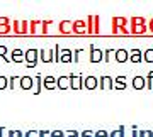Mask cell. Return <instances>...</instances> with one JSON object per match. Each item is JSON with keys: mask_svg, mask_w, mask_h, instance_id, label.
<instances>
[{"mask_svg": "<svg viewBox=\"0 0 153 137\" xmlns=\"http://www.w3.org/2000/svg\"><path fill=\"white\" fill-rule=\"evenodd\" d=\"M126 24H128V19H124V17H114V21H112V31L114 32H128L124 29Z\"/></svg>", "mask_w": 153, "mask_h": 137, "instance_id": "1", "label": "cell"}, {"mask_svg": "<svg viewBox=\"0 0 153 137\" xmlns=\"http://www.w3.org/2000/svg\"><path fill=\"white\" fill-rule=\"evenodd\" d=\"M68 80H70V88L71 90H78V88H82V83H83L82 75L70 73V75H68Z\"/></svg>", "mask_w": 153, "mask_h": 137, "instance_id": "2", "label": "cell"}, {"mask_svg": "<svg viewBox=\"0 0 153 137\" xmlns=\"http://www.w3.org/2000/svg\"><path fill=\"white\" fill-rule=\"evenodd\" d=\"M90 61L92 63H99V61H104V51L95 48V46H90Z\"/></svg>", "mask_w": 153, "mask_h": 137, "instance_id": "3", "label": "cell"}, {"mask_svg": "<svg viewBox=\"0 0 153 137\" xmlns=\"http://www.w3.org/2000/svg\"><path fill=\"white\" fill-rule=\"evenodd\" d=\"M19 86H21L22 90H33V86H34V78L29 76V75H26V76H21V78H19Z\"/></svg>", "mask_w": 153, "mask_h": 137, "instance_id": "4", "label": "cell"}, {"mask_svg": "<svg viewBox=\"0 0 153 137\" xmlns=\"http://www.w3.org/2000/svg\"><path fill=\"white\" fill-rule=\"evenodd\" d=\"M114 59L117 61V63H126V61H129V51L124 49V48L116 49L114 51Z\"/></svg>", "mask_w": 153, "mask_h": 137, "instance_id": "5", "label": "cell"}, {"mask_svg": "<svg viewBox=\"0 0 153 137\" xmlns=\"http://www.w3.org/2000/svg\"><path fill=\"white\" fill-rule=\"evenodd\" d=\"M83 86L87 88V90H95V88H99V78L92 76V75L85 76L83 78Z\"/></svg>", "mask_w": 153, "mask_h": 137, "instance_id": "6", "label": "cell"}, {"mask_svg": "<svg viewBox=\"0 0 153 137\" xmlns=\"http://www.w3.org/2000/svg\"><path fill=\"white\" fill-rule=\"evenodd\" d=\"M99 88H114V80L109 76V75H102L99 78Z\"/></svg>", "mask_w": 153, "mask_h": 137, "instance_id": "7", "label": "cell"}, {"mask_svg": "<svg viewBox=\"0 0 153 137\" xmlns=\"http://www.w3.org/2000/svg\"><path fill=\"white\" fill-rule=\"evenodd\" d=\"M39 56H41V61L44 63H51V61H55V49H41L39 51Z\"/></svg>", "mask_w": 153, "mask_h": 137, "instance_id": "8", "label": "cell"}, {"mask_svg": "<svg viewBox=\"0 0 153 137\" xmlns=\"http://www.w3.org/2000/svg\"><path fill=\"white\" fill-rule=\"evenodd\" d=\"M129 61H133V63H141L143 61V51L138 49V48H133V49L129 51Z\"/></svg>", "mask_w": 153, "mask_h": 137, "instance_id": "9", "label": "cell"}, {"mask_svg": "<svg viewBox=\"0 0 153 137\" xmlns=\"http://www.w3.org/2000/svg\"><path fill=\"white\" fill-rule=\"evenodd\" d=\"M88 21V27H87V32H99V17L95 15H90L87 19Z\"/></svg>", "mask_w": 153, "mask_h": 137, "instance_id": "10", "label": "cell"}, {"mask_svg": "<svg viewBox=\"0 0 153 137\" xmlns=\"http://www.w3.org/2000/svg\"><path fill=\"white\" fill-rule=\"evenodd\" d=\"M73 32L75 34H83V32H87V22L85 21H75L73 22Z\"/></svg>", "mask_w": 153, "mask_h": 137, "instance_id": "11", "label": "cell"}, {"mask_svg": "<svg viewBox=\"0 0 153 137\" xmlns=\"http://www.w3.org/2000/svg\"><path fill=\"white\" fill-rule=\"evenodd\" d=\"M60 63H73V51L71 49H61Z\"/></svg>", "mask_w": 153, "mask_h": 137, "instance_id": "12", "label": "cell"}, {"mask_svg": "<svg viewBox=\"0 0 153 137\" xmlns=\"http://www.w3.org/2000/svg\"><path fill=\"white\" fill-rule=\"evenodd\" d=\"M58 29H60V32H61V34H71V32H73V22L63 21V22H60Z\"/></svg>", "mask_w": 153, "mask_h": 137, "instance_id": "13", "label": "cell"}, {"mask_svg": "<svg viewBox=\"0 0 153 137\" xmlns=\"http://www.w3.org/2000/svg\"><path fill=\"white\" fill-rule=\"evenodd\" d=\"M43 86L46 88V90H55V86H56V78L51 76V75L44 76V78H43Z\"/></svg>", "mask_w": 153, "mask_h": 137, "instance_id": "14", "label": "cell"}, {"mask_svg": "<svg viewBox=\"0 0 153 137\" xmlns=\"http://www.w3.org/2000/svg\"><path fill=\"white\" fill-rule=\"evenodd\" d=\"M10 61H16V63H22L24 61V51L16 48V49L10 53Z\"/></svg>", "mask_w": 153, "mask_h": 137, "instance_id": "15", "label": "cell"}, {"mask_svg": "<svg viewBox=\"0 0 153 137\" xmlns=\"http://www.w3.org/2000/svg\"><path fill=\"white\" fill-rule=\"evenodd\" d=\"M70 86V80H68V76H58L56 78V88H60V90H66V88Z\"/></svg>", "mask_w": 153, "mask_h": 137, "instance_id": "16", "label": "cell"}, {"mask_svg": "<svg viewBox=\"0 0 153 137\" xmlns=\"http://www.w3.org/2000/svg\"><path fill=\"white\" fill-rule=\"evenodd\" d=\"M38 56H39L38 49H27L24 53V59H27V63H31V61H38Z\"/></svg>", "mask_w": 153, "mask_h": 137, "instance_id": "17", "label": "cell"}, {"mask_svg": "<svg viewBox=\"0 0 153 137\" xmlns=\"http://www.w3.org/2000/svg\"><path fill=\"white\" fill-rule=\"evenodd\" d=\"M29 32L31 34H39V29H41V32H43V21H33L29 24Z\"/></svg>", "mask_w": 153, "mask_h": 137, "instance_id": "18", "label": "cell"}, {"mask_svg": "<svg viewBox=\"0 0 153 137\" xmlns=\"http://www.w3.org/2000/svg\"><path fill=\"white\" fill-rule=\"evenodd\" d=\"M112 80H114V88L116 90H124L126 86H128V85H126V78L124 76H116V78H112Z\"/></svg>", "mask_w": 153, "mask_h": 137, "instance_id": "19", "label": "cell"}, {"mask_svg": "<svg viewBox=\"0 0 153 137\" xmlns=\"http://www.w3.org/2000/svg\"><path fill=\"white\" fill-rule=\"evenodd\" d=\"M133 88H134V90H143V88H145V78L140 76V75L133 78Z\"/></svg>", "mask_w": 153, "mask_h": 137, "instance_id": "20", "label": "cell"}, {"mask_svg": "<svg viewBox=\"0 0 153 137\" xmlns=\"http://www.w3.org/2000/svg\"><path fill=\"white\" fill-rule=\"evenodd\" d=\"M143 61H146V63H153V46H150L146 51H143Z\"/></svg>", "mask_w": 153, "mask_h": 137, "instance_id": "21", "label": "cell"}, {"mask_svg": "<svg viewBox=\"0 0 153 137\" xmlns=\"http://www.w3.org/2000/svg\"><path fill=\"white\" fill-rule=\"evenodd\" d=\"M131 31L136 34L146 32V24H131Z\"/></svg>", "mask_w": 153, "mask_h": 137, "instance_id": "22", "label": "cell"}, {"mask_svg": "<svg viewBox=\"0 0 153 137\" xmlns=\"http://www.w3.org/2000/svg\"><path fill=\"white\" fill-rule=\"evenodd\" d=\"M109 137H124V127H123V125L117 127L116 130H112L109 134Z\"/></svg>", "mask_w": 153, "mask_h": 137, "instance_id": "23", "label": "cell"}, {"mask_svg": "<svg viewBox=\"0 0 153 137\" xmlns=\"http://www.w3.org/2000/svg\"><path fill=\"white\" fill-rule=\"evenodd\" d=\"M145 88H153V71H150V75L145 78Z\"/></svg>", "mask_w": 153, "mask_h": 137, "instance_id": "24", "label": "cell"}, {"mask_svg": "<svg viewBox=\"0 0 153 137\" xmlns=\"http://www.w3.org/2000/svg\"><path fill=\"white\" fill-rule=\"evenodd\" d=\"M5 88H9V78L4 76V75H0V92L5 90Z\"/></svg>", "mask_w": 153, "mask_h": 137, "instance_id": "25", "label": "cell"}, {"mask_svg": "<svg viewBox=\"0 0 153 137\" xmlns=\"http://www.w3.org/2000/svg\"><path fill=\"white\" fill-rule=\"evenodd\" d=\"M27 29H29L27 21H22V22H19V34H26V32H27Z\"/></svg>", "mask_w": 153, "mask_h": 137, "instance_id": "26", "label": "cell"}, {"mask_svg": "<svg viewBox=\"0 0 153 137\" xmlns=\"http://www.w3.org/2000/svg\"><path fill=\"white\" fill-rule=\"evenodd\" d=\"M0 59H4V61H7L9 63V58H7V46H0Z\"/></svg>", "mask_w": 153, "mask_h": 137, "instance_id": "27", "label": "cell"}, {"mask_svg": "<svg viewBox=\"0 0 153 137\" xmlns=\"http://www.w3.org/2000/svg\"><path fill=\"white\" fill-rule=\"evenodd\" d=\"M34 81L38 83V88L34 90V95H39V93H41V75H36V78H34Z\"/></svg>", "mask_w": 153, "mask_h": 137, "instance_id": "28", "label": "cell"}, {"mask_svg": "<svg viewBox=\"0 0 153 137\" xmlns=\"http://www.w3.org/2000/svg\"><path fill=\"white\" fill-rule=\"evenodd\" d=\"M24 137H39V130H36V129H31V130H27L26 134H24Z\"/></svg>", "mask_w": 153, "mask_h": 137, "instance_id": "29", "label": "cell"}, {"mask_svg": "<svg viewBox=\"0 0 153 137\" xmlns=\"http://www.w3.org/2000/svg\"><path fill=\"white\" fill-rule=\"evenodd\" d=\"M131 24H146V19L145 17H133Z\"/></svg>", "mask_w": 153, "mask_h": 137, "instance_id": "30", "label": "cell"}, {"mask_svg": "<svg viewBox=\"0 0 153 137\" xmlns=\"http://www.w3.org/2000/svg\"><path fill=\"white\" fill-rule=\"evenodd\" d=\"M82 53H83V49H82V48H78V49H75V51H73V63H78V56L82 54Z\"/></svg>", "mask_w": 153, "mask_h": 137, "instance_id": "31", "label": "cell"}, {"mask_svg": "<svg viewBox=\"0 0 153 137\" xmlns=\"http://www.w3.org/2000/svg\"><path fill=\"white\" fill-rule=\"evenodd\" d=\"M49 137H65V132L63 130H51L49 132Z\"/></svg>", "mask_w": 153, "mask_h": 137, "instance_id": "32", "label": "cell"}, {"mask_svg": "<svg viewBox=\"0 0 153 137\" xmlns=\"http://www.w3.org/2000/svg\"><path fill=\"white\" fill-rule=\"evenodd\" d=\"M12 31V26L9 24V26H0V34H7Z\"/></svg>", "mask_w": 153, "mask_h": 137, "instance_id": "33", "label": "cell"}, {"mask_svg": "<svg viewBox=\"0 0 153 137\" xmlns=\"http://www.w3.org/2000/svg\"><path fill=\"white\" fill-rule=\"evenodd\" d=\"M94 137H109V132L107 130H97L94 134Z\"/></svg>", "mask_w": 153, "mask_h": 137, "instance_id": "34", "label": "cell"}, {"mask_svg": "<svg viewBox=\"0 0 153 137\" xmlns=\"http://www.w3.org/2000/svg\"><path fill=\"white\" fill-rule=\"evenodd\" d=\"M9 24H10V21L7 17H0V26H9Z\"/></svg>", "mask_w": 153, "mask_h": 137, "instance_id": "35", "label": "cell"}, {"mask_svg": "<svg viewBox=\"0 0 153 137\" xmlns=\"http://www.w3.org/2000/svg\"><path fill=\"white\" fill-rule=\"evenodd\" d=\"M66 137H80V136H78V132L76 130H68L66 132Z\"/></svg>", "mask_w": 153, "mask_h": 137, "instance_id": "36", "label": "cell"}, {"mask_svg": "<svg viewBox=\"0 0 153 137\" xmlns=\"http://www.w3.org/2000/svg\"><path fill=\"white\" fill-rule=\"evenodd\" d=\"M82 137H94V132L92 130H83L82 132Z\"/></svg>", "mask_w": 153, "mask_h": 137, "instance_id": "37", "label": "cell"}, {"mask_svg": "<svg viewBox=\"0 0 153 137\" xmlns=\"http://www.w3.org/2000/svg\"><path fill=\"white\" fill-rule=\"evenodd\" d=\"M49 134V130H46V129H43V130H39V137H46Z\"/></svg>", "mask_w": 153, "mask_h": 137, "instance_id": "38", "label": "cell"}, {"mask_svg": "<svg viewBox=\"0 0 153 137\" xmlns=\"http://www.w3.org/2000/svg\"><path fill=\"white\" fill-rule=\"evenodd\" d=\"M36 64H38V61H31V63H26V66H27V68H36Z\"/></svg>", "mask_w": 153, "mask_h": 137, "instance_id": "39", "label": "cell"}, {"mask_svg": "<svg viewBox=\"0 0 153 137\" xmlns=\"http://www.w3.org/2000/svg\"><path fill=\"white\" fill-rule=\"evenodd\" d=\"M14 32L19 34V21H14Z\"/></svg>", "mask_w": 153, "mask_h": 137, "instance_id": "40", "label": "cell"}, {"mask_svg": "<svg viewBox=\"0 0 153 137\" xmlns=\"http://www.w3.org/2000/svg\"><path fill=\"white\" fill-rule=\"evenodd\" d=\"M138 137H146V130H140L138 132Z\"/></svg>", "mask_w": 153, "mask_h": 137, "instance_id": "41", "label": "cell"}, {"mask_svg": "<svg viewBox=\"0 0 153 137\" xmlns=\"http://www.w3.org/2000/svg\"><path fill=\"white\" fill-rule=\"evenodd\" d=\"M16 137H24V134L21 130H16Z\"/></svg>", "mask_w": 153, "mask_h": 137, "instance_id": "42", "label": "cell"}, {"mask_svg": "<svg viewBox=\"0 0 153 137\" xmlns=\"http://www.w3.org/2000/svg\"><path fill=\"white\" fill-rule=\"evenodd\" d=\"M4 132H5V127H0V137H4Z\"/></svg>", "mask_w": 153, "mask_h": 137, "instance_id": "43", "label": "cell"}, {"mask_svg": "<svg viewBox=\"0 0 153 137\" xmlns=\"http://www.w3.org/2000/svg\"><path fill=\"white\" fill-rule=\"evenodd\" d=\"M9 137H16V130H9Z\"/></svg>", "mask_w": 153, "mask_h": 137, "instance_id": "44", "label": "cell"}, {"mask_svg": "<svg viewBox=\"0 0 153 137\" xmlns=\"http://www.w3.org/2000/svg\"><path fill=\"white\" fill-rule=\"evenodd\" d=\"M146 137H153V132L152 130H146Z\"/></svg>", "mask_w": 153, "mask_h": 137, "instance_id": "45", "label": "cell"}]
</instances>
